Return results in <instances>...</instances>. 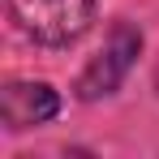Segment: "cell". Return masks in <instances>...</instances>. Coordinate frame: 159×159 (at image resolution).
<instances>
[{
    "label": "cell",
    "mask_w": 159,
    "mask_h": 159,
    "mask_svg": "<svg viewBox=\"0 0 159 159\" xmlns=\"http://www.w3.org/2000/svg\"><path fill=\"white\" fill-rule=\"evenodd\" d=\"M13 22L26 30L34 43L48 48H65L86 34V26L95 22V4L99 0H4Z\"/></svg>",
    "instance_id": "1"
},
{
    "label": "cell",
    "mask_w": 159,
    "mask_h": 159,
    "mask_svg": "<svg viewBox=\"0 0 159 159\" xmlns=\"http://www.w3.org/2000/svg\"><path fill=\"white\" fill-rule=\"evenodd\" d=\"M138 52H142V30H133L129 22H116L112 34L103 39V48L90 56V65L82 69L78 95L82 99H103V95H112V90L125 82V73L133 69Z\"/></svg>",
    "instance_id": "2"
},
{
    "label": "cell",
    "mask_w": 159,
    "mask_h": 159,
    "mask_svg": "<svg viewBox=\"0 0 159 159\" xmlns=\"http://www.w3.org/2000/svg\"><path fill=\"white\" fill-rule=\"evenodd\" d=\"M60 112V95H56L48 82H9L0 90V116L9 129H30V125H43Z\"/></svg>",
    "instance_id": "3"
}]
</instances>
